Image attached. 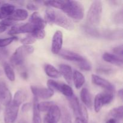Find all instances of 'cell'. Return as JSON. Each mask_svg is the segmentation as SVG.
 I'll return each mask as SVG.
<instances>
[{
    "label": "cell",
    "instance_id": "23",
    "mask_svg": "<svg viewBox=\"0 0 123 123\" xmlns=\"http://www.w3.org/2000/svg\"><path fill=\"white\" fill-rule=\"evenodd\" d=\"M38 99L34 97L33 101V117L32 123H42V118L40 116V112L38 108Z\"/></svg>",
    "mask_w": 123,
    "mask_h": 123
},
{
    "label": "cell",
    "instance_id": "40",
    "mask_svg": "<svg viewBox=\"0 0 123 123\" xmlns=\"http://www.w3.org/2000/svg\"><path fill=\"white\" fill-rule=\"evenodd\" d=\"M79 67L81 68L82 70H85V71H90L91 70V64L87 60L86 61H84V62H81V63L79 64H78Z\"/></svg>",
    "mask_w": 123,
    "mask_h": 123
},
{
    "label": "cell",
    "instance_id": "46",
    "mask_svg": "<svg viewBox=\"0 0 123 123\" xmlns=\"http://www.w3.org/2000/svg\"><path fill=\"white\" fill-rule=\"evenodd\" d=\"M26 8L29 10H37V7L36 6V4L32 3V2H29L26 5Z\"/></svg>",
    "mask_w": 123,
    "mask_h": 123
},
{
    "label": "cell",
    "instance_id": "41",
    "mask_svg": "<svg viewBox=\"0 0 123 123\" xmlns=\"http://www.w3.org/2000/svg\"><path fill=\"white\" fill-rule=\"evenodd\" d=\"M123 46L122 44L121 45L117 46L116 47H114L112 49V52L114 53V55H117V56H119V57L123 58Z\"/></svg>",
    "mask_w": 123,
    "mask_h": 123
},
{
    "label": "cell",
    "instance_id": "11",
    "mask_svg": "<svg viewBox=\"0 0 123 123\" xmlns=\"http://www.w3.org/2000/svg\"><path fill=\"white\" fill-rule=\"evenodd\" d=\"M63 43V35L61 31H56L54 33L52 40L51 50L54 54H58L61 50Z\"/></svg>",
    "mask_w": 123,
    "mask_h": 123
},
{
    "label": "cell",
    "instance_id": "47",
    "mask_svg": "<svg viewBox=\"0 0 123 123\" xmlns=\"http://www.w3.org/2000/svg\"><path fill=\"white\" fill-rule=\"evenodd\" d=\"M106 123H120V121L114 118H108Z\"/></svg>",
    "mask_w": 123,
    "mask_h": 123
},
{
    "label": "cell",
    "instance_id": "26",
    "mask_svg": "<svg viewBox=\"0 0 123 123\" xmlns=\"http://www.w3.org/2000/svg\"><path fill=\"white\" fill-rule=\"evenodd\" d=\"M4 70L8 80H10L11 82H14L15 80V73L12 67L9 64L6 62L4 64Z\"/></svg>",
    "mask_w": 123,
    "mask_h": 123
},
{
    "label": "cell",
    "instance_id": "33",
    "mask_svg": "<svg viewBox=\"0 0 123 123\" xmlns=\"http://www.w3.org/2000/svg\"><path fill=\"white\" fill-rule=\"evenodd\" d=\"M36 39H43L44 38L46 35L45 31L44 28L36 27L33 31V32L31 34Z\"/></svg>",
    "mask_w": 123,
    "mask_h": 123
},
{
    "label": "cell",
    "instance_id": "49",
    "mask_svg": "<svg viewBox=\"0 0 123 123\" xmlns=\"http://www.w3.org/2000/svg\"><path fill=\"white\" fill-rule=\"evenodd\" d=\"M21 76H22V78H23V79H26L28 78L27 73H26V72H22V73H21Z\"/></svg>",
    "mask_w": 123,
    "mask_h": 123
},
{
    "label": "cell",
    "instance_id": "19",
    "mask_svg": "<svg viewBox=\"0 0 123 123\" xmlns=\"http://www.w3.org/2000/svg\"><path fill=\"white\" fill-rule=\"evenodd\" d=\"M74 123H88V113L84 105L80 104L79 114L76 117Z\"/></svg>",
    "mask_w": 123,
    "mask_h": 123
},
{
    "label": "cell",
    "instance_id": "14",
    "mask_svg": "<svg viewBox=\"0 0 123 123\" xmlns=\"http://www.w3.org/2000/svg\"><path fill=\"white\" fill-rule=\"evenodd\" d=\"M102 58L105 61L109 62L111 64L115 65V66H118V67H122L123 66V59L119 56H117V55H114V54L105 52L103 54Z\"/></svg>",
    "mask_w": 123,
    "mask_h": 123
},
{
    "label": "cell",
    "instance_id": "48",
    "mask_svg": "<svg viewBox=\"0 0 123 123\" xmlns=\"http://www.w3.org/2000/svg\"><path fill=\"white\" fill-rule=\"evenodd\" d=\"M118 96L120 97V98H121V100H122L123 98V89H121L118 91Z\"/></svg>",
    "mask_w": 123,
    "mask_h": 123
},
{
    "label": "cell",
    "instance_id": "4",
    "mask_svg": "<svg viewBox=\"0 0 123 123\" xmlns=\"http://www.w3.org/2000/svg\"><path fill=\"white\" fill-rule=\"evenodd\" d=\"M34 51L32 46L22 45L17 48L10 58V62L14 66H20L25 61L26 56L31 55Z\"/></svg>",
    "mask_w": 123,
    "mask_h": 123
},
{
    "label": "cell",
    "instance_id": "1",
    "mask_svg": "<svg viewBox=\"0 0 123 123\" xmlns=\"http://www.w3.org/2000/svg\"><path fill=\"white\" fill-rule=\"evenodd\" d=\"M44 20L46 23L55 24L67 30H72L74 27L73 23L68 17L52 8H48L45 11Z\"/></svg>",
    "mask_w": 123,
    "mask_h": 123
},
{
    "label": "cell",
    "instance_id": "2",
    "mask_svg": "<svg viewBox=\"0 0 123 123\" xmlns=\"http://www.w3.org/2000/svg\"><path fill=\"white\" fill-rule=\"evenodd\" d=\"M62 10L67 16L76 21H80L84 18V8L79 1H66Z\"/></svg>",
    "mask_w": 123,
    "mask_h": 123
},
{
    "label": "cell",
    "instance_id": "36",
    "mask_svg": "<svg viewBox=\"0 0 123 123\" xmlns=\"http://www.w3.org/2000/svg\"><path fill=\"white\" fill-rule=\"evenodd\" d=\"M17 39H18L17 37H14V36H12L11 37H8V38H1L0 39V48H4L7 46L14 40H16Z\"/></svg>",
    "mask_w": 123,
    "mask_h": 123
},
{
    "label": "cell",
    "instance_id": "17",
    "mask_svg": "<svg viewBox=\"0 0 123 123\" xmlns=\"http://www.w3.org/2000/svg\"><path fill=\"white\" fill-rule=\"evenodd\" d=\"M15 7L10 4H4L0 7V19H6L10 16L14 11Z\"/></svg>",
    "mask_w": 123,
    "mask_h": 123
},
{
    "label": "cell",
    "instance_id": "29",
    "mask_svg": "<svg viewBox=\"0 0 123 123\" xmlns=\"http://www.w3.org/2000/svg\"><path fill=\"white\" fill-rule=\"evenodd\" d=\"M104 106L103 99L102 97L101 93L98 94L96 95L94 98V110L96 112H99L103 106Z\"/></svg>",
    "mask_w": 123,
    "mask_h": 123
},
{
    "label": "cell",
    "instance_id": "5",
    "mask_svg": "<svg viewBox=\"0 0 123 123\" xmlns=\"http://www.w3.org/2000/svg\"><path fill=\"white\" fill-rule=\"evenodd\" d=\"M19 106L11 102L6 106L4 120V123H14L18 117Z\"/></svg>",
    "mask_w": 123,
    "mask_h": 123
},
{
    "label": "cell",
    "instance_id": "34",
    "mask_svg": "<svg viewBox=\"0 0 123 123\" xmlns=\"http://www.w3.org/2000/svg\"><path fill=\"white\" fill-rule=\"evenodd\" d=\"M101 94H102L104 105L111 103L114 99V92L105 91V92H101Z\"/></svg>",
    "mask_w": 123,
    "mask_h": 123
},
{
    "label": "cell",
    "instance_id": "54",
    "mask_svg": "<svg viewBox=\"0 0 123 123\" xmlns=\"http://www.w3.org/2000/svg\"><path fill=\"white\" fill-rule=\"evenodd\" d=\"M0 74H1V71H0Z\"/></svg>",
    "mask_w": 123,
    "mask_h": 123
},
{
    "label": "cell",
    "instance_id": "18",
    "mask_svg": "<svg viewBox=\"0 0 123 123\" xmlns=\"http://www.w3.org/2000/svg\"><path fill=\"white\" fill-rule=\"evenodd\" d=\"M28 16V13L27 11L22 8L15 9L13 14L8 18L13 21H22L27 19Z\"/></svg>",
    "mask_w": 123,
    "mask_h": 123
},
{
    "label": "cell",
    "instance_id": "45",
    "mask_svg": "<svg viewBox=\"0 0 123 123\" xmlns=\"http://www.w3.org/2000/svg\"><path fill=\"white\" fill-rule=\"evenodd\" d=\"M31 106H32V105H31V103H25L22 107V112H26L31 109Z\"/></svg>",
    "mask_w": 123,
    "mask_h": 123
},
{
    "label": "cell",
    "instance_id": "43",
    "mask_svg": "<svg viewBox=\"0 0 123 123\" xmlns=\"http://www.w3.org/2000/svg\"><path fill=\"white\" fill-rule=\"evenodd\" d=\"M8 56V52L4 48H0V61H4Z\"/></svg>",
    "mask_w": 123,
    "mask_h": 123
},
{
    "label": "cell",
    "instance_id": "3",
    "mask_svg": "<svg viewBox=\"0 0 123 123\" xmlns=\"http://www.w3.org/2000/svg\"><path fill=\"white\" fill-rule=\"evenodd\" d=\"M103 11V4L101 1H94L91 4L87 13V20L91 26L100 24Z\"/></svg>",
    "mask_w": 123,
    "mask_h": 123
},
{
    "label": "cell",
    "instance_id": "15",
    "mask_svg": "<svg viewBox=\"0 0 123 123\" xmlns=\"http://www.w3.org/2000/svg\"><path fill=\"white\" fill-rule=\"evenodd\" d=\"M29 22L31 23L36 27L44 28L46 25L45 20L41 17L40 14L37 12H35L32 13L29 19Z\"/></svg>",
    "mask_w": 123,
    "mask_h": 123
},
{
    "label": "cell",
    "instance_id": "25",
    "mask_svg": "<svg viewBox=\"0 0 123 123\" xmlns=\"http://www.w3.org/2000/svg\"><path fill=\"white\" fill-rule=\"evenodd\" d=\"M44 72L48 76L52 78H59L61 76L60 72L51 64H46L44 66Z\"/></svg>",
    "mask_w": 123,
    "mask_h": 123
},
{
    "label": "cell",
    "instance_id": "32",
    "mask_svg": "<svg viewBox=\"0 0 123 123\" xmlns=\"http://www.w3.org/2000/svg\"><path fill=\"white\" fill-rule=\"evenodd\" d=\"M54 102L51 101L42 102L38 103V108L40 112H48L53 105H54Z\"/></svg>",
    "mask_w": 123,
    "mask_h": 123
},
{
    "label": "cell",
    "instance_id": "28",
    "mask_svg": "<svg viewBox=\"0 0 123 123\" xmlns=\"http://www.w3.org/2000/svg\"><path fill=\"white\" fill-rule=\"evenodd\" d=\"M25 95L24 94V92L22 91L19 90V91H17L15 92L14 95V97H13V101H12V102L19 107L21 105L24 99H25Z\"/></svg>",
    "mask_w": 123,
    "mask_h": 123
},
{
    "label": "cell",
    "instance_id": "12",
    "mask_svg": "<svg viewBox=\"0 0 123 123\" xmlns=\"http://www.w3.org/2000/svg\"><path fill=\"white\" fill-rule=\"evenodd\" d=\"M12 96L10 91L4 82H0V103L7 106L12 102Z\"/></svg>",
    "mask_w": 123,
    "mask_h": 123
},
{
    "label": "cell",
    "instance_id": "21",
    "mask_svg": "<svg viewBox=\"0 0 123 123\" xmlns=\"http://www.w3.org/2000/svg\"><path fill=\"white\" fill-rule=\"evenodd\" d=\"M68 102H69L70 106L71 108L73 110V114H74V116L78 117L79 114V112H80V103H79V101L77 97L76 96L73 95L72 97L68 98Z\"/></svg>",
    "mask_w": 123,
    "mask_h": 123
},
{
    "label": "cell",
    "instance_id": "20",
    "mask_svg": "<svg viewBox=\"0 0 123 123\" xmlns=\"http://www.w3.org/2000/svg\"><path fill=\"white\" fill-rule=\"evenodd\" d=\"M72 80L74 82V86L77 89H80L84 85L85 82L84 76L82 73L78 70H74L73 73Z\"/></svg>",
    "mask_w": 123,
    "mask_h": 123
},
{
    "label": "cell",
    "instance_id": "30",
    "mask_svg": "<svg viewBox=\"0 0 123 123\" xmlns=\"http://www.w3.org/2000/svg\"><path fill=\"white\" fill-rule=\"evenodd\" d=\"M60 92L63 94L67 98H70V97H72L73 95H74L72 87L70 85L65 84H61V89H60Z\"/></svg>",
    "mask_w": 123,
    "mask_h": 123
},
{
    "label": "cell",
    "instance_id": "16",
    "mask_svg": "<svg viewBox=\"0 0 123 123\" xmlns=\"http://www.w3.org/2000/svg\"><path fill=\"white\" fill-rule=\"evenodd\" d=\"M80 98L84 105L88 109L92 107V98L90 91L86 88H84L80 91Z\"/></svg>",
    "mask_w": 123,
    "mask_h": 123
},
{
    "label": "cell",
    "instance_id": "7",
    "mask_svg": "<svg viewBox=\"0 0 123 123\" xmlns=\"http://www.w3.org/2000/svg\"><path fill=\"white\" fill-rule=\"evenodd\" d=\"M36 28L34 25L30 22L24 24L23 25H18V26L13 25L8 32V34L13 36L14 35L19 34L20 33L31 34Z\"/></svg>",
    "mask_w": 123,
    "mask_h": 123
},
{
    "label": "cell",
    "instance_id": "24",
    "mask_svg": "<svg viewBox=\"0 0 123 123\" xmlns=\"http://www.w3.org/2000/svg\"><path fill=\"white\" fill-rule=\"evenodd\" d=\"M123 106H120L111 110L108 114V118H114L120 121L123 118Z\"/></svg>",
    "mask_w": 123,
    "mask_h": 123
},
{
    "label": "cell",
    "instance_id": "6",
    "mask_svg": "<svg viewBox=\"0 0 123 123\" xmlns=\"http://www.w3.org/2000/svg\"><path fill=\"white\" fill-rule=\"evenodd\" d=\"M61 118V109L54 105L51 107L44 118V123H58Z\"/></svg>",
    "mask_w": 123,
    "mask_h": 123
},
{
    "label": "cell",
    "instance_id": "44",
    "mask_svg": "<svg viewBox=\"0 0 123 123\" xmlns=\"http://www.w3.org/2000/svg\"><path fill=\"white\" fill-rule=\"evenodd\" d=\"M97 72L103 74H110L112 73V70L108 68H100L97 69Z\"/></svg>",
    "mask_w": 123,
    "mask_h": 123
},
{
    "label": "cell",
    "instance_id": "52",
    "mask_svg": "<svg viewBox=\"0 0 123 123\" xmlns=\"http://www.w3.org/2000/svg\"><path fill=\"white\" fill-rule=\"evenodd\" d=\"M1 105H0V112H1Z\"/></svg>",
    "mask_w": 123,
    "mask_h": 123
},
{
    "label": "cell",
    "instance_id": "9",
    "mask_svg": "<svg viewBox=\"0 0 123 123\" xmlns=\"http://www.w3.org/2000/svg\"><path fill=\"white\" fill-rule=\"evenodd\" d=\"M58 54L62 58L68 60V61L76 62L78 63V64L86 60V59L85 57L79 55L78 53L71 51V50H65V49L64 50H61Z\"/></svg>",
    "mask_w": 123,
    "mask_h": 123
},
{
    "label": "cell",
    "instance_id": "38",
    "mask_svg": "<svg viewBox=\"0 0 123 123\" xmlns=\"http://www.w3.org/2000/svg\"><path fill=\"white\" fill-rule=\"evenodd\" d=\"M85 30H86V32L88 34L93 36V37H100V33L99 31L96 30V28H94L91 26H86L85 27Z\"/></svg>",
    "mask_w": 123,
    "mask_h": 123
},
{
    "label": "cell",
    "instance_id": "53",
    "mask_svg": "<svg viewBox=\"0 0 123 123\" xmlns=\"http://www.w3.org/2000/svg\"><path fill=\"white\" fill-rule=\"evenodd\" d=\"M1 1H0V5H1Z\"/></svg>",
    "mask_w": 123,
    "mask_h": 123
},
{
    "label": "cell",
    "instance_id": "27",
    "mask_svg": "<svg viewBox=\"0 0 123 123\" xmlns=\"http://www.w3.org/2000/svg\"><path fill=\"white\" fill-rule=\"evenodd\" d=\"M61 109V118L62 123H72V118L69 111L64 106H62Z\"/></svg>",
    "mask_w": 123,
    "mask_h": 123
},
{
    "label": "cell",
    "instance_id": "37",
    "mask_svg": "<svg viewBox=\"0 0 123 123\" xmlns=\"http://www.w3.org/2000/svg\"><path fill=\"white\" fill-rule=\"evenodd\" d=\"M36 41V39L32 36V35H28L26 37L23 38L22 39L20 40V42L22 43L24 45H29L30 44H33Z\"/></svg>",
    "mask_w": 123,
    "mask_h": 123
},
{
    "label": "cell",
    "instance_id": "31",
    "mask_svg": "<svg viewBox=\"0 0 123 123\" xmlns=\"http://www.w3.org/2000/svg\"><path fill=\"white\" fill-rule=\"evenodd\" d=\"M66 1H46L43 2L46 6L54 7V8L61 9L63 8Z\"/></svg>",
    "mask_w": 123,
    "mask_h": 123
},
{
    "label": "cell",
    "instance_id": "8",
    "mask_svg": "<svg viewBox=\"0 0 123 123\" xmlns=\"http://www.w3.org/2000/svg\"><path fill=\"white\" fill-rule=\"evenodd\" d=\"M91 80H92V82L94 85L103 88L105 90H106V91H109V92H114L115 91V88H114V85L109 80H106L99 76L94 74H92Z\"/></svg>",
    "mask_w": 123,
    "mask_h": 123
},
{
    "label": "cell",
    "instance_id": "42",
    "mask_svg": "<svg viewBox=\"0 0 123 123\" xmlns=\"http://www.w3.org/2000/svg\"><path fill=\"white\" fill-rule=\"evenodd\" d=\"M15 24V22L12 20V19H10L9 18H7L6 19H3L0 22V25L4 27H7V26H10L13 25Z\"/></svg>",
    "mask_w": 123,
    "mask_h": 123
},
{
    "label": "cell",
    "instance_id": "10",
    "mask_svg": "<svg viewBox=\"0 0 123 123\" xmlns=\"http://www.w3.org/2000/svg\"><path fill=\"white\" fill-rule=\"evenodd\" d=\"M31 92L36 98H40L42 99H48L51 98L54 94V91L48 88H41L36 86H30Z\"/></svg>",
    "mask_w": 123,
    "mask_h": 123
},
{
    "label": "cell",
    "instance_id": "51",
    "mask_svg": "<svg viewBox=\"0 0 123 123\" xmlns=\"http://www.w3.org/2000/svg\"><path fill=\"white\" fill-rule=\"evenodd\" d=\"M18 123H28V122H27L26 121H25V120H21L19 121Z\"/></svg>",
    "mask_w": 123,
    "mask_h": 123
},
{
    "label": "cell",
    "instance_id": "39",
    "mask_svg": "<svg viewBox=\"0 0 123 123\" xmlns=\"http://www.w3.org/2000/svg\"><path fill=\"white\" fill-rule=\"evenodd\" d=\"M123 18V13L122 10H121L118 12L117 13L115 14V16H114V22L117 24H122Z\"/></svg>",
    "mask_w": 123,
    "mask_h": 123
},
{
    "label": "cell",
    "instance_id": "35",
    "mask_svg": "<svg viewBox=\"0 0 123 123\" xmlns=\"http://www.w3.org/2000/svg\"><path fill=\"white\" fill-rule=\"evenodd\" d=\"M47 85L48 86V88L52 90V91H59V92L60 91V89H61V83L55 81L54 80L49 79V80H48Z\"/></svg>",
    "mask_w": 123,
    "mask_h": 123
},
{
    "label": "cell",
    "instance_id": "22",
    "mask_svg": "<svg viewBox=\"0 0 123 123\" xmlns=\"http://www.w3.org/2000/svg\"><path fill=\"white\" fill-rule=\"evenodd\" d=\"M105 38L109 40H117L122 38L123 31L121 30H112V31H106L102 34Z\"/></svg>",
    "mask_w": 123,
    "mask_h": 123
},
{
    "label": "cell",
    "instance_id": "13",
    "mask_svg": "<svg viewBox=\"0 0 123 123\" xmlns=\"http://www.w3.org/2000/svg\"><path fill=\"white\" fill-rule=\"evenodd\" d=\"M59 69H60L59 72L60 74L64 77V79L68 84L71 85L72 83L73 72L70 66L65 64H61L59 66Z\"/></svg>",
    "mask_w": 123,
    "mask_h": 123
},
{
    "label": "cell",
    "instance_id": "50",
    "mask_svg": "<svg viewBox=\"0 0 123 123\" xmlns=\"http://www.w3.org/2000/svg\"><path fill=\"white\" fill-rule=\"evenodd\" d=\"M6 27H4V26H2L1 25H0V33H2V32H4L6 30Z\"/></svg>",
    "mask_w": 123,
    "mask_h": 123
}]
</instances>
